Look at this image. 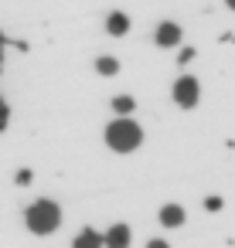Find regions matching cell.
<instances>
[{
	"mask_svg": "<svg viewBox=\"0 0 235 248\" xmlns=\"http://www.w3.org/2000/svg\"><path fill=\"white\" fill-rule=\"evenodd\" d=\"M140 143H143V129H140L133 119L119 116V119H113V123L106 126V146H109V150H116V153H133Z\"/></svg>",
	"mask_w": 235,
	"mask_h": 248,
	"instance_id": "obj_1",
	"label": "cell"
},
{
	"mask_svg": "<svg viewBox=\"0 0 235 248\" xmlns=\"http://www.w3.org/2000/svg\"><path fill=\"white\" fill-rule=\"evenodd\" d=\"M24 224L34 231V234H51L58 231L62 224V207L55 201H34L28 211H24Z\"/></svg>",
	"mask_w": 235,
	"mask_h": 248,
	"instance_id": "obj_2",
	"label": "cell"
},
{
	"mask_svg": "<svg viewBox=\"0 0 235 248\" xmlns=\"http://www.w3.org/2000/svg\"><path fill=\"white\" fill-rule=\"evenodd\" d=\"M198 99H201V85H198V78L184 75V78L174 82V102H177L181 109H194Z\"/></svg>",
	"mask_w": 235,
	"mask_h": 248,
	"instance_id": "obj_3",
	"label": "cell"
},
{
	"mask_svg": "<svg viewBox=\"0 0 235 248\" xmlns=\"http://www.w3.org/2000/svg\"><path fill=\"white\" fill-rule=\"evenodd\" d=\"M102 241H106V248H130L133 234H130V228H126V224H113V228L102 234Z\"/></svg>",
	"mask_w": 235,
	"mask_h": 248,
	"instance_id": "obj_4",
	"label": "cell"
},
{
	"mask_svg": "<svg viewBox=\"0 0 235 248\" xmlns=\"http://www.w3.org/2000/svg\"><path fill=\"white\" fill-rule=\"evenodd\" d=\"M153 38H157V45H160V48H174V45L181 41V28H177L174 21H164V24L157 28V34H153Z\"/></svg>",
	"mask_w": 235,
	"mask_h": 248,
	"instance_id": "obj_5",
	"label": "cell"
},
{
	"mask_svg": "<svg viewBox=\"0 0 235 248\" xmlns=\"http://www.w3.org/2000/svg\"><path fill=\"white\" fill-rule=\"evenodd\" d=\"M157 217H160L164 228H181V224H184V207H181V204H164Z\"/></svg>",
	"mask_w": 235,
	"mask_h": 248,
	"instance_id": "obj_6",
	"label": "cell"
},
{
	"mask_svg": "<svg viewBox=\"0 0 235 248\" xmlns=\"http://www.w3.org/2000/svg\"><path fill=\"white\" fill-rule=\"evenodd\" d=\"M72 248H106V241H102V234H99V231L85 228V231H79V234H75Z\"/></svg>",
	"mask_w": 235,
	"mask_h": 248,
	"instance_id": "obj_7",
	"label": "cell"
},
{
	"mask_svg": "<svg viewBox=\"0 0 235 248\" xmlns=\"http://www.w3.org/2000/svg\"><path fill=\"white\" fill-rule=\"evenodd\" d=\"M106 31H109V34H116V38H119V34H126V31H130V17H126L123 11H113V14L106 17Z\"/></svg>",
	"mask_w": 235,
	"mask_h": 248,
	"instance_id": "obj_8",
	"label": "cell"
},
{
	"mask_svg": "<svg viewBox=\"0 0 235 248\" xmlns=\"http://www.w3.org/2000/svg\"><path fill=\"white\" fill-rule=\"evenodd\" d=\"M96 72H99V75H116V72H119V62L109 58V55H102V58L96 62Z\"/></svg>",
	"mask_w": 235,
	"mask_h": 248,
	"instance_id": "obj_9",
	"label": "cell"
},
{
	"mask_svg": "<svg viewBox=\"0 0 235 248\" xmlns=\"http://www.w3.org/2000/svg\"><path fill=\"white\" fill-rule=\"evenodd\" d=\"M113 109H116L119 116H130V112L136 109V102H133L130 95H116V99H113Z\"/></svg>",
	"mask_w": 235,
	"mask_h": 248,
	"instance_id": "obj_10",
	"label": "cell"
},
{
	"mask_svg": "<svg viewBox=\"0 0 235 248\" xmlns=\"http://www.w3.org/2000/svg\"><path fill=\"white\" fill-rule=\"evenodd\" d=\"M7 119H11V109H7V102L0 99V133L7 129Z\"/></svg>",
	"mask_w": 235,
	"mask_h": 248,
	"instance_id": "obj_11",
	"label": "cell"
},
{
	"mask_svg": "<svg viewBox=\"0 0 235 248\" xmlns=\"http://www.w3.org/2000/svg\"><path fill=\"white\" fill-rule=\"evenodd\" d=\"M17 184H31V170H17Z\"/></svg>",
	"mask_w": 235,
	"mask_h": 248,
	"instance_id": "obj_12",
	"label": "cell"
},
{
	"mask_svg": "<svg viewBox=\"0 0 235 248\" xmlns=\"http://www.w3.org/2000/svg\"><path fill=\"white\" fill-rule=\"evenodd\" d=\"M204 207H208V211H218V207H221V201H218V197H208V201H204Z\"/></svg>",
	"mask_w": 235,
	"mask_h": 248,
	"instance_id": "obj_13",
	"label": "cell"
},
{
	"mask_svg": "<svg viewBox=\"0 0 235 248\" xmlns=\"http://www.w3.org/2000/svg\"><path fill=\"white\" fill-rule=\"evenodd\" d=\"M191 58H194V51H191V48H187V51H181V58H177V62H181V65H187V62H191Z\"/></svg>",
	"mask_w": 235,
	"mask_h": 248,
	"instance_id": "obj_14",
	"label": "cell"
},
{
	"mask_svg": "<svg viewBox=\"0 0 235 248\" xmlns=\"http://www.w3.org/2000/svg\"><path fill=\"white\" fill-rule=\"evenodd\" d=\"M147 248H170L167 241H160V238H153V241H147Z\"/></svg>",
	"mask_w": 235,
	"mask_h": 248,
	"instance_id": "obj_15",
	"label": "cell"
},
{
	"mask_svg": "<svg viewBox=\"0 0 235 248\" xmlns=\"http://www.w3.org/2000/svg\"><path fill=\"white\" fill-rule=\"evenodd\" d=\"M0 68H4V48H0Z\"/></svg>",
	"mask_w": 235,
	"mask_h": 248,
	"instance_id": "obj_16",
	"label": "cell"
},
{
	"mask_svg": "<svg viewBox=\"0 0 235 248\" xmlns=\"http://www.w3.org/2000/svg\"><path fill=\"white\" fill-rule=\"evenodd\" d=\"M225 4H228V7H232V11H235V0H225Z\"/></svg>",
	"mask_w": 235,
	"mask_h": 248,
	"instance_id": "obj_17",
	"label": "cell"
}]
</instances>
